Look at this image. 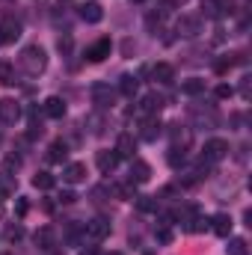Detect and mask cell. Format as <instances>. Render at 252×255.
Returning a JSON list of instances; mask_svg holds the SVG:
<instances>
[{"instance_id":"6da1fadb","label":"cell","mask_w":252,"mask_h":255,"mask_svg":"<svg viewBox=\"0 0 252 255\" xmlns=\"http://www.w3.org/2000/svg\"><path fill=\"white\" fill-rule=\"evenodd\" d=\"M18 65H21L24 74L39 77V74H45V68H48V51H45L42 45H27V48L21 51V57H18Z\"/></svg>"},{"instance_id":"7a4b0ae2","label":"cell","mask_w":252,"mask_h":255,"mask_svg":"<svg viewBox=\"0 0 252 255\" xmlns=\"http://www.w3.org/2000/svg\"><path fill=\"white\" fill-rule=\"evenodd\" d=\"M83 238H86L89 244H101V241H107V238H110V220H107V217H95V220H89V223L83 226Z\"/></svg>"},{"instance_id":"3957f363","label":"cell","mask_w":252,"mask_h":255,"mask_svg":"<svg viewBox=\"0 0 252 255\" xmlns=\"http://www.w3.org/2000/svg\"><path fill=\"white\" fill-rule=\"evenodd\" d=\"M226 157H229V142H226V139L214 136V139L205 142V148H202V160H205V163H220V160H226Z\"/></svg>"},{"instance_id":"277c9868","label":"cell","mask_w":252,"mask_h":255,"mask_svg":"<svg viewBox=\"0 0 252 255\" xmlns=\"http://www.w3.org/2000/svg\"><path fill=\"white\" fill-rule=\"evenodd\" d=\"M89 95H92V104L98 110H107V107L116 104V89H110V83H92Z\"/></svg>"},{"instance_id":"5b68a950","label":"cell","mask_w":252,"mask_h":255,"mask_svg":"<svg viewBox=\"0 0 252 255\" xmlns=\"http://www.w3.org/2000/svg\"><path fill=\"white\" fill-rule=\"evenodd\" d=\"M235 12V0H202V15L205 18H223Z\"/></svg>"},{"instance_id":"8992f818","label":"cell","mask_w":252,"mask_h":255,"mask_svg":"<svg viewBox=\"0 0 252 255\" xmlns=\"http://www.w3.org/2000/svg\"><path fill=\"white\" fill-rule=\"evenodd\" d=\"M175 30H178V36H184V39H196V36L202 33V18H199V15H181L178 24H175Z\"/></svg>"},{"instance_id":"52a82bcc","label":"cell","mask_w":252,"mask_h":255,"mask_svg":"<svg viewBox=\"0 0 252 255\" xmlns=\"http://www.w3.org/2000/svg\"><path fill=\"white\" fill-rule=\"evenodd\" d=\"M127 178H130V184H145V181L151 178V166H148L145 160H139V157H130Z\"/></svg>"},{"instance_id":"ba28073f","label":"cell","mask_w":252,"mask_h":255,"mask_svg":"<svg viewBox=\"0 0 252 255\" xmlns=\"http://www.w3.org/2000/svg\"><path fill=\"white\" fill-rule=\"evenodd\" d=\"M21 119V104L15 98H0V122L3 125H15Z\"/></svg>"},{"instance_id":"9c48e42d","label":"cell","mask_w":252,"mask_h":255,"mask_svg":"<svg viewBox=\"0 0 252 255\" xmlns=\"http://www.w3.org/2000/svg\"><path fill=\"white\" fill-rule=\"evenodd\" d=\"M21 21H15V18H6V21H0V45H12V42H18L21 39Z\"/></svg>"},{"instance_id":"30bf717a","label":"cell","mask_w":252,"mask_h":255,"mask_svg":"<svg viewBox=\"0 0 252 255\" xmlns=\"http://www.w3.org/2000/svg\"><path fill=\"white\" fill-rule=\"evenodd\" d=\"M95 166H98L104 175H110V172H116V166H119V154H116L113 148H101V151L95 154Z\"/></svg>"},{"instance_id":"8fae6325","label":"cell","mask_w":252,"mask_h":255,"mask_svg":"<svg viewBox=\"0 0 252 255\" xmlns=\"http://www.w3.org/2000/svg\"><path fill=\"white\" fill-rule=\"evenodd\" d=\"M110 51H113V42H110V39H98L95 45H89L86 60H89V63H104V60L110 57Z\"/></svg>"},{"instance_id":"7c38bea8","label":"cell","mask_w":252,"mask_h":255,"mask_svg":"<svg viewBox=\"0 0 252 255\" xmlns=\"http://www.w3.org/2000/svg\"><path fill=\"white\" fill-rule=\"evenodd\" d=\"M33 244H36L42 253H51V250L57 247V235H54V229H51V226H42V229L33 235Z\"/></svg>"},{"instance_id":"4fadbf2b","label":"cell","mask_w":252,"mask_h":255,"mask_svg":"<svg viewBox=\"0 0 252 255\" xmlns=\"http://www.w3.org/2000/svg\"><path fill=\"white\" fill-rule=\"evenodd\" d=\"M65 101L60 98V95H51V98H45V104H42V113L48 116V119H63L65 116Z\"/></svg>"},{"instance_id":"5bb4252c","label":"cell","mask_w":252,"mask_h":255,"mask_svg":"<svg viewBox=\"0 0 252 255\" xmlns=\"http://www.w3.org/2000/svg\"><path fill=\"white\" fill-rule=\"evenodd\" d=\"M63 181L65 184H80V181H86V163H65L63 166Z\"/></svg>"},{"instance_id":"9a60e30c","label":"cell","mask_w":252,"mask_h":255,"mask_svg":"<svg viewBox=\"0 0 252 255\" xmlns=\"http://www.w3.org/2000/svg\"><path fill=\"white\" fill-rule=\"evenodd\" d=\"M169 136H172V148H184V151H187L190 142H193V133H190V128H184V125H172L169 128Z\"/></svg>"},{"instance_id":"2e32d148","label":"cell","mask_w":252,"mask_h":255,"mask_svg":"<svg viewBox=\"0 0 252 255\" xmlns=\"http://www.w3.org/2000/svg\"><path fill=\"white\" fill-rule=\"evenodd\" d=\"M208 223H211L214 235H220V238H229V235H232V226H235V220H232L229 214H214Z\"/></svg>"},{"instance_id":"e0dca14e","label":"cell","mask_w":252,"mask_h":255,"mask_svg":"<svg viewBox=\"0 0 252 255\" xmlns=\"http://www.w3.org/2000/svg\"><path fill=\"white\" fill-rule=\"evenodd\" d=\"M113 151L119 154V160H122V157H133V151H136V139H133V133H119Z\"/></svg>"},{"instance_id":"ac0fdd59","label":"cell","mask_w":252,"mask_h":255,"mask_svg":"<svg viewBox=\"0 0 252 255\" xmlns=\"http://www.w3.org/2000/svg\"><path fill=\"white\" fill-rule=\"evenodd\" d=\"M160 110H163V98H160V95H154V92H151V95H145V98L139 101V116H157Z\"/></svg>"},{"instance_id":"d6986e66","label":"cell","mask_w":252,"mask_h":255,"mask_svg":"<svg viewBox=\"0 0 252 255\" xmlns=\"http://www.w3.org/2000/svg\"><path fill=\"white\" fill-rule=\"evenodd\" d=\"M151 77H154V83H163V86H166V83L175 80V68H172L169 63H157L154 68H151Z\"/></svg>"},{"instance_id":"ffe728a7","label":"cell","mask_w":252,"mask_h":255,"mask_svg":"<svg viewBox=\"0 0 252 255\" xmlns=\"http://www.w3.org/2000/svg\"><path fill=\"white\" fill-rule=\"evenodd\" d=\"M80 18H83L86 24H98V21L104 18V9H101L98 3H83V6H80Z\"/></svg>"},{"instance_id":"44dd1931","label":"cell","mask_w":252,"mask_h":255,"mask_svg":"<svg viewBox=\"0 0 252 255\" xmlns=\"http://www.w3.org/2000/svg\"><path fill=\"white\" fill-rule=\"evenodd\" d=\"M65 157H68V145H65V139H54L51 148H48V160H51V163H65Z\"/></svg>"},{"instance_id":"7402d4cb","label":"cell","mask_w":252,"mask_h":255,"mask_svg":"<svg viewBox=\"0 0 252 255\" xmlns=\"http://www.w3.org/2000/svg\"><path fill=\"white\" fill-rule=\"evenodd\" d=\"M136 89H139V77H133V74H122V77H119V92H122L125 98H133Z\"/></svg>"},{"instance_id":"603a6c76","label":"cell","mask_w":252,"mask_h":255,"mask_svg":"<svg viewBox=\"0 0 252 255\" xmlns=\"http://www.w3.org/2000/svg\"><path fill=\"white\" fill-rule=\"evenodd\" d=\"M181 92H184V95H190V98L202 95V92H205V80H202V77H190V80H184V83H181Z\"/></svg>"},{"instance_id":"cb8c5ba5","label":"cell","mask_w":252,"mask_h":255,"mask_svg":"<svg viewBox=\"0 0 252 255\" xmlns=\"http://www.w3.org/2000/svg\"><path fill=\"white\" fill-rule=\"evenodd\" d=\"M157 136H160V119H157V116H145L142 139H157Z\"/></svg>"},{"instance_id":"d4e9b609","label":"cell","mask_w":252,"mask_h":255,"mask_svg":"<svg viewBox=\"0 0 252 255\" xmlns=\"http://www.w3.org/2000/svg\"><path fill=\"white\" fill-rule=\"evenodd\" d=\"M54 184H57V178L51 172H36L33 175V187L36 190H54Z\"/></svg>"},{"instance_id":"484cf974","label":"cell","mask_w":252,"mask_h":255,"mask_svg":"<svg viewBox=\"0 0 252 255\" xmlns=\"http://www.w3.org/2000/svg\"><path fill=\"white\" fill-rule=\"evenodd\" d=\"M15 184H18L15 175H12V172H3V175H0V199L12 196V193H15Z\"/></svg>"},{"instance_id":"4316f807","label":"cell","mask_w":252,"mask_h":255,"mask_svg":"<svg viewBox=\"0 0 252 255\" xmlns=\"http://www.w3.org/2000/svg\"><path fill=\"white\" fill-rule=\"evenodd\" d=\"M86 128H89V133L101 136V133H104V116H101V113H92V116H86Z\"/></svg>"},{"instance_id":"83f0119b","label":"cell","mask_w":252,"mask_h":255,"mask_svg":"<svg viewBox=\"0 0 252 255\" xmlns=\"http://www.w3.org/2000/svg\"><path fill=\"white\" fill-rule=\"evenodd\" d=\"M226 253L229 255H250V250H247V241L244 238H232L229 247H226Z\"/></svg>"},{"instance_id":"f1b7e54d","label":"cell","mask_w":252,"mask_h":255,"mask_svg":"<svg viewBox=\"0 0 252 255\" xmlns=\"http://www.w3.org/2000/svg\"><path fill=\"white\" fill-rule=\"evenodd\" d=\"M9 83H15V68L9 63H0V86H9Z\"/></svg>"},{"instance_id":"f546056e","label":"cell","mask_w":252,"mask_h":255,"mask_svg":"<svg viewBox=\"0 0 252 255\" xmlns=\"http://www.w3.org/2000/svg\"><path fill=\"white\" fill-rule=\"evenodd\" d=\"M184 160H187V151H184V148H169V166H172V169H178Z\"/></svg>"},{"instance_id":"4dcf8cb0","label":"cell","mask_w":252,"mask_h":255,"mask_svg":"<svg viewBox=\"0 0 252 255\" xmlns=\"http://www.w3.org/2000/svg\"><path fill=\"white\" fill-rule=\"evenodd\" d=\"M6 238H9L12 244H15V241H21V238H24V226H21V223L9 226V229H6Z\"/></svg>"},{"instance_id":"1f68e13d","label":"cell","mask_w":252,"mask_h":255,"mask_svg":"<svg viewBox=\"0 0 252 255\" xmlns=\"http://www.w3.org/2000/svg\"><path fill=\"white\" fill-rule=\"evenodd\" d=\"M57 48H60V54H63V57H68V54H71V48H74V45H71V36H60V39H57Z\"/></svg>"},{"instance_id":"d6a6232c","label":"cell","mask_w":252,"mask_h":255,"mask_svg":"<svg viewBox=\"0 0 252 255\" xmlns=\"http://www.w3.org/2000/svg\"><path fill=\"white\" fill-rule=\"evenodd\" d=\"M232 95H235V89H232L229 83H220V86H217V98H223V101H226V98H232Z\"/></svg>"},{"instance_id":"836d02e7","label":"cell","mask_w":252,"mask_h":255,"mask_svg":"<svg viewBox=\"0 0 252 255\" xmlns=\"http://www.w3.org/2000/svg\"><path fill=\"white\" fill-rule=\"evenodd\" d=\"M181 6H184V0H160L163 12H172V9H181Z\"/></svg>"},{"instance_id":"e575fe53","label":"cell","mask_w":252,"mask_h":255,"mask_svg":"<svg viewBox=\"0 0 252 255\" xmlns=\"http://www.w3.org/2000/svg\"><path fill=\"white\" fill-rule=\"evenodd\" d=\"M139 211H157V202H151L148 196H139Z\"/></svg>"},{"instance_id":"d590c367","label":"cell","mask_w":252,"mask_h":255,"mask_svg":"<svg viewBox=\"0 0 252 255\" xmlns=\"http://www.w3.org/2000/svg\"><path fill=\"white\" fill-rule=\"evenodd\" d=\"M119 196H125V199H136V193H133V184H122V187H119Z\"/></svg>"},{"instance_id":"8d00e7d4","label":"cell","mask_w":252,"mask_h":255,"mask_svg":"<svg viewBox=\"0 0 252 255\" xmlns=\"http://www.w3.org/2000/svg\"><path fill=\"white\" fill-rule=\"evenodd\" d=\"M18 166H21V160H18L15 154H9V157H6V172H12V169H18Z\"/></svg>"},{"instance_id":"74e56055","label":"cell","mask_w":252,"mask_h":255,"mask_svg":"<svg viewBox=\"0 0 252 255\" xmlns=\"http://www.w3.org/2000/svg\"><path fill=\"white\" fill-rule=\"evenodd\" d=\"M74 199H77V196H74V193H63V196H60V202H63V205H71V202H74Z\"/></svg>"},{"instance_id":"f35d334b","label":"cell","mask_w":252,"mask_h":255,"mask_svg":"<svg viewBox=\"0 0 252 255\" xmlns=\"http://www.w3.org/2000/svg\"><path fill=\"white\" fill-rule=\"evenodd\" d=\"M80 255H98V250H83Z\"/></svg>"},{"instance_id":"ab89813d","label":"cell","mask_w":252,"mask_h":255,"mask_svg":"<svg viewBox=\"0 0 252 255\" xmlns=\"http://www.w3.org/2000/svg\"><path fill=\"white\" fill-rule=\"evenodd\" d=\"M130 3H145V0H130Z\"/></svg>"},{"instance_id":"60d3db41","label":"cell","mask_w":252,"mask_h":255,"mask_svg":"<svg viewBox=\"0 0 252 255\" xmlns=\"http://www.w3.org/2000/svg\"><path fill=\"white\" fill-rule=\"evenodd\" d=\"M107 255H122V253H107Z\"/></svg>"},{"instance_id":"b9f144b4","label":"cell","mask_w":252,"mask_h":255,"mask_svg":"<svg viewBox=\"0 0 252 255\" xmlns=\"http://www.w3.org/2000/svg\"><path fill=\"white\" fill-rule=\"evenodd\" d=\"M48 255H57V253H54V250H51V253H48Z\"/></svg>"},{"instance_id":"7bdbcfd3","label":"cell","mask_w":252,"mask_h":255,"mask_svg":"<svg viewBox=\"0 0 252 255\" xmlns=\"http://www.w3.org/2000/svg\"><path fill=\"white\" fill-rule=\"evenodd\" d=\"M0 255H12V253H0Z\"/></svg>"}]
</instances>
